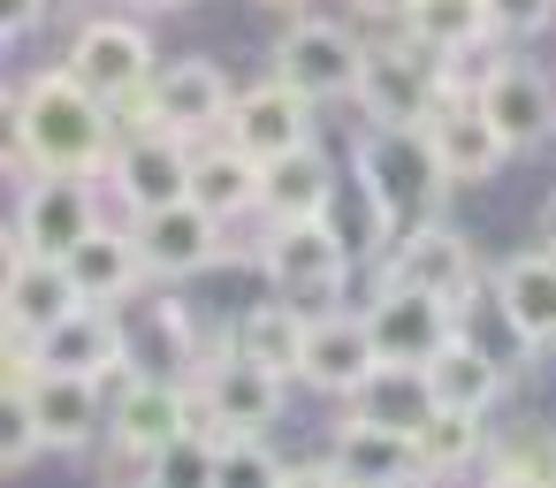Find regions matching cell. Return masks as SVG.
Segmentation results:
<instances>
[{
    "instance_id": "cell-8",
    "label": "cell",
    "mask_w": 556,
    "mask_h": 488,
    "mask_svg": "<svg viewBox=\"0 0 556 488\" xmlns=\"http://www.w3.org/2000/svg\"><path fill=\"white\" fill-rule=\"evenodd\" d=\"M358 62H366V39L351 24H336V16H313V9H298L282 24V39H275V70L320 108L358 92Z\"/></svg>"
},
{
    "instance_id": "cell-12",
    "label": "cell",
    "mask_w": 556,
    "mask_h": 488,
    "mask_svg": "<svg viewBox=\"0 0 556 488\" xmlns=\"http://www.w3.org/2000/svg\"><path fill=\"white\" fill-rule=\"evenodd\" d=\"M176 427H191V381H161V374H123L108 397V442L115 465L138 473Z\"/></svg>"
},
{
    "instance_id": "cell-23",
    "label": "cell",
    "mask_w": 556,
    "mask_h": 488,
    "mask_svg": "<svg viewBox=\"0 0 556 488\" xmlns=\"http://www.w3.org/2000/svg\"><path fill=\"white\" fill-rule=\"evenodd\" d=\"M495 313L510 321L526 351L556 343V245H526L495 267Z\"/></svg>"
},
{
    "instance_id": "cell-38",
    "label": "cell",
    "mask_w": 556,
    "mask_h": 488,
    "mask_svg": "<svg viewBox=\"0 0 556 488\" xmlns=\"http://www.w3.org/2000/svg\"><path fill=\"white\" fill-rule=\"evenodd\" d=\"M47 16H54V0H0V32L9 39H31Z\"/></svg>"
},
{
    "instance_id": "cell-31",
    "label": "cell",
    "mask_w": 556,
    "mask_h": 488,
    "mask_svg": "<svg viewBox=\"0 0 556 488\" xmlns=\"http://www.w3.org/2000/svg\"><path fill=\"white\" fill-rule=\"evenodd\" d=\"M138 480H146V488H214V480H222V435L199 427V420L176 427V435L138 465Z\"/></svg>"
},
{
    "instance_id": "cell-22",
    "label": "cell",
    "mask_w": 556,
    "mask_h": 488,
    "mask_svg": "<svg viewBox=\"0 0 556 488\" xmlns=\"http://www.w3.org/2000/svg\"><path fill=\"white\" fill-rule=\"evenodd\" d=\"M472 100H480L488 123L510 138V153H533V146L556 138V77H541L533 62H510V54H503V70H495Z\"/></svg>"
},
{
    "instance_id": "cell-16",
    "label": "cell",
    "mask_w": 556,
    "mask_h": 488,
    "mask_svg": "<svg viewBox=\"0 0 556 488\" xmlns=\"http://www.w3.org/2000/svg\"><path fill=\"white\" fill-rule=\"evenodd\" d=\"M320 115V100H305L282 70L275 77H260V85H244L237 92V108H229V138L252 153V161H282V153H298V146H320L313 123Z\"/></svg>"
},
{
    "instance_id": "cell-13",
    "label": "cell",
    "mask_w": 556,
    "mask_h": 488,
    "mask_svg": "<svg viewBox=\"0 0 556 488\" xmlns=\"http://www.w3.org/2000/svg\"><path fill=\"white\" fill-rule=\"evenodd\" d=\"M320 465H328V480H343V488H404V480H434L419 435H404V427H374V420H351V412L336 420Z\"/></svg>"
},
{
    "instance_id": "cell-30",
    "label": "cell",
    "mask_w": 556,
    "mask_h": 488,
    "mask_svg": "<svg viewBox=\"0 0 556 488\" xmlns=\"http://www.w3.org/2000/svg\"><path fill=\"white\" fill-rule=\"evenodd\" d=\"M305 328H313V313L267 290V305H252V313H244V321L229 328V343H237V351H252L260 366H275V374H290V381H298V359H305Z\"/></svg>"
},
{
    "instance_id": "cell-42",
    "label": "cell",
    "mask_w": 556,
    "mask_h": 488,
    "mask_svg": "<svg viewBox=\"0 0 556 488\" xmlns=\"http://www.w3.org/2000/svg\"><path fill=\"white\" fill-rule=\"evenodd\" d=\"M252 9H267V16H298L305 0H252Z\"/></svg>"
},
{
    "instance_id": "cell-17",
    "label": "cell",
    "mask_w": 556,
    "mask_h": 488,
    "mask_svg": "<svg viewBox=\"0 0 556 488\" xmlns=\"http://www.w3.org/2000/svg\"><path fill=\"white\" fill-rule=\"evenodd\" d=\"M77 305H92V298L77 290V275H70L62 252H16V260H0V328H9V336H47Z\"/></svg>"
},
{
    "instance_id": "cell-36",
    "label": "cell",
    "mask_w": 556,
    "mask_h": 488,
    "mask_svg": "<svg viewBox=\"0 0 556 488\" xmlns=\"http://www.w3.org/2000/svg\"><path fill=\"white\" fill-rule=\"evenodd\" d=\"M488 480H556V442H526V435H488L480 458Z\"/></svg>"
},
{
    "instance_id": "cell-32",
    "label": "cell",
    "mask_w": 556,
    "mask_h": 488,
    "mask_svg": "<svg viewBox=\"0 0 556 488\" xmlns=\"http://www.w3.org/2000/svg\"><path fill=\"white\" fill-rule=\"evenodd\" d=\"M404 32L442 62V54H465V47H480V39H495V24H488V0H419V9L404 16Z\"/></svg>"
},
{
    "instance_id": "cell-10",
    "label": "cell",
    "mask_w": 556,
    "mask_h": 488,
    "mask_svg": "<svg viewBox=\"0 0 556 488\" xmlns=\"http://www.w3.org/2000/svg\"><path fill=\"white\" fill-rule=\"evenodd\" d=\"M0 381H24L31 420H39V435H47L54 458H77V450L108 442V397H115V381L54 374V366H39V374H0Z\"/></svg>"
},
{
    "instance_id": "cell-5",
    "label": "cell",
    "mask_w": 556,
    "mask_h": 488,
    "mask_svg": "<svg viewBox=\"0 0 556 488\" xmlns=\"http://www.w3.org/2000/svg\"><path fill=\"white\" fill-rule=\"evenodd\" d=\"M100 184L108 176H70V168H47V176H24L16 184V207H9V245H0V260H16V252H77L108 207H100Z\"/></svg>"
},
{
    "instance_id": "cell-28",
    "label": "cell",
    "mask_w": 556,
    "mask_h": 488,
    "mask_svg": "<svg viewBox=\"0 0 556 488\" xmlns=\"http://www.w3.org/2000/svg\"><path fill=\"white\" fill-rule=\"evenodd\" d=\"M260 168H267V161H252V153L222 130V138H206V146H199V161H191V199H199V207H214V214L237 229V222H252V214H260Z\"/></svg>"
},
{
    "instance_id": "cell-1",
    "label": "cell",
    "mask_w": 556,
    "mask_h": 488,
    "mask_svg": "<svg viewBox=\"0 0 556 488\" xmlns=\"http://www.w3.org/2000/svg\"><path fill=\"white\" fill-rule=\"evenodd\" d=\"M115 108L62 62V70H39V77H16L9 85V176H47V168H70V176H108L115 161Z\"/></svg>"
},
{
    "instance_id": "cell-6",
    "label": "cell",
    "mask_w": 556,
    "mask_h": 488,
    "mask_svg": "<svg viewBox=\"0 0 556 488\" xmlns=\"http://www.w3.org/2000/svg\"><path fill=\"white\" fill-rule=\"evenodd\" d=\"M351 108H358V123L419 130V123L442 108V62H434L412 32L366 39V62H358V92H351Z\"/></svg>"
},
{
    "instance_id": "cell-9",
    "label": "cell",
    "mask_w": 556,
    "mask_h": 488,
    "mask_svg": "<svg viewBox=\"0 0 556 488\" xmlns=\"http://www.w3.org/2000/svg\"><path fill=\"white\" fill-rule=\"evenodd\" d=\"M70 70H77L108 108H123V100H138V92L153 85L161 54H153V32H146L138 16H85L77 39H70Z\"/></svg>"
},
{
    "instance_id": "cell-7",
    "label": "cell",
    "mask_w": 556,
    "mask_h": 488,
    "mask_svg": "<svg viewBox=\"0 0 556 488\" xmlns=\"http://www.w3.org/2000/svg\"><path fill=\"white\" fill-rule=\"evenodd\" d=\"M282 397H290V374L260 366V359L237 351V343L206 351L199 374H191V420L214 427V435H244V427L267 435V427L282 420Z\"/></svg>"
},
{
    "instance_id": "cell-4",
    "label": "cell",
    "mask_w": 556,
    "mask_h": 488,
    "mask_svg": "<svg viewBox=\"0 0 556 488\" xmlns=\"http://www.w3.org/2000/svg\"><path fill=\"white\" fill-rule=\"evenodd\" d=\"M229 108H237V85H229L206 54H184V62H161L153 85L115 108V130H153V123H161V130L206 146V138L229 130Z\"/></svg>"
},
{
    "instance_id": "cell-24",
    "label": "cell",
    "mask_w": 556,
    "mask_h": 488,
    "mask_svg": "<svg viewBox=\"0 0 556 488\" xmlns=\"http://www.w3.org/2000/svg\"><path fill=\"white\" fill-rule=\"evenodd\" d=\"M427 138H434V161H442V176H450L457 191L488 184V176L510 161V138L488 123L480 100H442V108L427 115Z\"/></svg>"
},
{
    "instance_id": "cell-14",
    "label": "cell",
    "mask_w": 556,
    "mask_h": 488,
    "mask_svg": "<svg viewBox=\"0 0 556 488\" xmlns=\"http://www.w3.org/2000/svg\"><path fill=\"white\" fill-rule=\"evenodd\" d=\"M138 245H146V267L153 283H191L206 275L222 252H229V222L199 199H176V207H153V214H130Z\"/></svg>"
},
{
    "instance_id": "cell-41",
    "label": "cell",
    "mask_w": 556,
    "mask_h": 488,
    "mask_svg": "<svg viewBox=\"0 0 556 488\" xmlns=\"http://www.w3.org/2000/svg\"><path fill=\"white\" fill-rule=\"evenodd\" d=\"M541 245H556V191L541 199Z\"/></svg>"
},
{
    "instance_id": "cell-34",
    "label": "cell",
    "mask_w": 556,
    "mask_h": 488,
    "mask_svg": "<svg viewBox=\"0 0 556 488\" xmlns=\"http://www.w3.org/2000/svg\"><path fill=\"white\" fill-rule=\"evenodd\" d=\"M290 473H298V465H290L282 450H267L260 427L222 435V480H214V488H275V480H290Z\"/></svg>"
},
{
    "instance_id": "cell-37",
    "label": "cell",
    "mask_w": 556,
    "mask_h": 488,
    "mask_svg": "<svg viewBox=\"0 0 556 488\" xmlns=\"http://www.w3.org/2000/svg\"><path fill=\"white\" fill-rule=\"evenodd\" d=\"M488 24H495V39H533L556 24V0H488Z\"/></svg>"
},
{
    "instance_id": "cell-2",
    "label": "cell",
    "mask_w": 556,
    "mask_h": 488,
    "mask_svg": "<svg viewBox=\"0 0 556 488\" xmlns=\"http://www.w3.org/2000/svg\"><path fill=\"white\" fill-rule=\"evenodd\" d=\"M351 161H358V184H366V207H374V245H381V252H389L404 229L434 222V214H442V199L457 191V184L442 176V161H434L427 123H419V130L366 123V130H358V146H351Z\"/></svg>"
},
{
    "instance_id": "cell-40",
    "label": "cell",
    "mask_w": 556,
    "mask_h": 488,
    "mask_svg": "<svg viewBox=\"0 0 556 488\" xmlns=\"http://www.w3.org/2000/svg\"><path fill=\"white\" fill-rule=\"evenodd\" d=\"M123 9H138V16H184V9H199V0H123Z\"/></svg>"
},
{
    "instance_id": "cell-25",
    "label": "cell",
    "mask_w": 556,
    "mask_h": 488,
    "mask_svg": "<svg viewBox=\"0 0 556 488\" xmlns=\"http://www.w3.org/2000/svg\"><path fill=\"white\" fill-rule=\"evenodd\" d=\"M70 275H77V290H85L92 305H130V298L153 283L146 245H138V229H130V222H100V229L70 252Z\"/></svg>"
},
{
    "instance_id": "cell-19",
    "label": "cell",
    "mask_w": 556,
    "mask_h": 488,
    "mask_svg": "<svg viewBox=\"0 0 556 488\" xmlns=\"http://www.w3.org/2000/svg\"><path fill=\"white\" fill-rule=\"evenodd\" d=\"M31 359L54 374H92V381H123L130 374V343H123V305H77L70 321H54L47 336H31Z\"/></svg>"
},
{
    "instance_id": "cell-39",
    "label": "cell",
    "mask_w": 556,
    "mask_h": 488,
    "mask_svg": "<svg viewBox=\"0 0 556 488\" xmlns=\"http://www.w3.org/2000/svg\"><path fill=\"white\" fill-rule=\"evenodd\" d=\"M351 9H358L366 24H381V32H404V16L419 9V0H351Z\"/></svg>"
},
{
    "instance_id": "cell-3",
    "label": "cell",
    "mask_w": 556,
    "mask_h": 488,
    "mask_svg": "<svg viewBox=\"0 0 556 488\" xmlns=\"http://www.w3.org/2000/svg\"><path fill=\"white\" fill-rule=\"evenodd\" d=\"M252 267L267 275L275 298H290L305 313H336L343 290H351V245L336 237V214H320V222H267Z\"/></svg>"
},
{
    "instance_id": "cell-11",
    "label": "cell",
    "mask_w": 556,
    "mask_h": 488,
    "mask_svg": "<svg viewBox=\"0 0 556 488\" xmlns=\"http://www.w3.org/2000/svg\"><path fill=\"white\" fill-rule=\"evenodd\" d=\"M191 161H199V146L176 138V130H161V123L153 130H123L115 161H108V184H115V199L130 214H153V207L191 199Z\"/></svg>"
},
{
    "instance_id": "cell-33",
    "label": "cell",
    "mask_w": 556,
    "mask_h": 488,
    "mask_svg": "<svg viewBox=\"0 0 556 488\" xmlns=\"http://www.w3.org/2000/svg\"><path fill=\"white\" fill-rule=\"evenodd\" d=\"M419 450H427V465H434V480H450V473H480V458H488V420L480 412H434L427 427H419Z\"/></svg>"
},
{
    "instance_id": "cell-35",
    "label": "cell",
    "mask_w": 556,
    "mask_h": 488,
    "mask_svg": "<svg viewBox=\"0 0 556 488\" xmlns=\"http://www.w3.org/2000/svg\"><path fill=\"white\" fill-rule=\"evenodd\" d=\"M39 450H47V435H39V420H31L24 381H0V465H9V473H24Z\"/></svg>"
},
{
    "instance_id": "cell-15",
    "label": "cell",
    "mask_w": 556,
    "mask_h": 488,
    "mask_svg": "<svg viewBox=\"0 0 556 488\" xmlns=\"http://www.w3.org/2000/svg\"><path fill=\"white\" fill-rule=\"evenodd\" d=\"M457 313H465V305H450V298H434V290L381 283V290H374V305H366V328H374L381 359L434 366V351H442L450 336H465V321H457Z\"/></svg>"
},
{
    "instance_id": "cell-26",
    "label": "cell",
    "mask_w": 556,
    "mask_h": 488,
    "mask_svg": "<svg viewBox=\"0 0 556 488\" xmlns=\"http://www.w3.org/2000/svg\"><path fill=\"white\" fill-rule=\"evenodd\" d=\"M343 412H351V420H374V427H404V435H419V427L442 412V397H434V374H427V366L381 359V366L343 397Z\"/></svg>"
},
{
    "instance_id": "cell-27",
    "label": "cell",
    "mask_w": 556,
    "mask_h": 488,
    "mask_svg": "<svg viewBox=\"0 0 556 488\" xmlns=\"http://www.w3.org/2000/svg\"><path fill=\"white\" fill-rule=\"evenodd\" d=\"M336 214V168L320 146H298L260 168V222H320Z\"/></svg>"
},
{
    "instance_id": "cell-20",
    "label": "cell",
    "mask_w": 556,
    "mask_h": 488,
    "mask_svg": "<svg viewBox=\"0 0 556 488\" xmlns=\"http://www.w3.org/2000/svg\"><path fill=\"white\" fill-rule=\"evenodd\" d=\"M123 343H130V374H161V381H191L206 343L191 328V313L176 298H130L123 305Z\"/></svg>"
},
{
    "instance_id": "cell-18",
    "label": "cell",
    "mask_w": 556,
    "mask_h": 488,
    "mask_svg": "<svg viewBox=\"0 0 556 488\" xmlns=\"http://www.w3.org/2000/svg\"><path fill=\"white\" fill-rule=\"evenodd\" d=\"M381 283H412V290H434V298L465 305V298L480 290V260H472V245L434 214V222L404 229V237L381 252Z\"/></svg>"
},
{
    "instance_id": "cell-29",
    "label": "cell",
    "mask_w": 556,
    "mask_h": 488,
    "mask_svg": "<svg viewBox=\"0 0 556 488\" xmlns=\"http://www.w3.org/2000/svg\"><path fill=\"white\" fill-rule=\"evenodd\" d=\"M427 374H434V397H442L450 412H480V420H488V412L503 404V389H510V374L495 366V351H488L480 336H450Z\"/></svg>"
},
{
    "instance_id": "cell-21",
    "label": "cell",
    "mask_w": 556,
    "mask_h": 488,
    "mask_svg": "<svg viewBox=\"0 0 556 488\" xmlns=\"http://www.w3.org/2000/svg\"><path fill=\"white\" fill-rule=\"evenodd\" d=\"M381 366V343H374V328H366V313H313V328H305V359H298V381L305 389H320V397H351L366 374Z\"/></svg>"
}]
</instances>
